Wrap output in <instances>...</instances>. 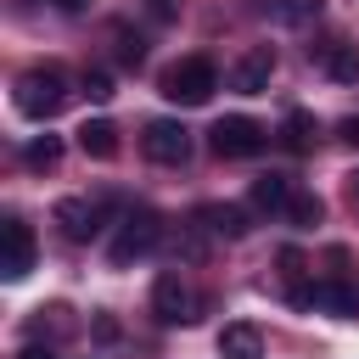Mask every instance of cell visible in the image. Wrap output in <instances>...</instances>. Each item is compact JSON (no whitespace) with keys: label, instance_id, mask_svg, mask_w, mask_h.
<instances>
[{"label":"cell","instance_id":"obj_7","mask_svg":"<svg viewBox=\"0 0 359 359\" xmlns=\"http://www.w3.org/2000/svg\"><path fill=\"white\" fill-rule=\"evenodd\" d=\"M191 309H196V303H191V286H185V280H180L174 269L151 280V314H157L163 325H180V320H196Z\"/></svg>","mask_w":359,"mask_h":359},{"label":"cell","instance_id":"obj_8","mask_svg":"<svg viewBox=\"0 0 359 359\" xmlns=\"http://www.w3.org/2000/svg\"><path fill=\"white\" fill-rule=\"evenodd\" d=\"M56 224H62V236H67V241H90V236L101 230V202L67 196V202H56Z\"/></svg>","mask_w":359,"mask_h":359},{"label":"cell","instance_id":"obj_4","mask_svg":"<svg viewBox=\"0 0 359 359\" xmlns=\"http://www.w3.org/2000/svg\"><path fill=\"white\" fill-rule=\"evenodd\" d=\"M208 146H213L219 157H258V151H264V123L230 112V118H219V123L208 129Z\"/></svg>","mask_w":359,"mask_h":359},{"label":"cell","instance_id":"obj_10","mask_svg":"<svg viewBox=\"0 0 359 359\" xmlns=\"http://www.w3.org/2000/svg\"><path fill=\"white\" fill-rule=\"evenodd\" d=\"M314 309H331L337 320H359V292H353L342 275H331V280H314Z\"/></svg>","mask_w":359,"mask_h":359},{"label":"cell","instance_id":"obj_12","mask_svg":"<svg viewBox=\"0 0 359 359\" xmlns=\"http://www.w3.org/2000/svg\"><path fill=\"white\" fill-rule=\"evenodd\" d=\"M219 353H224V359H264V337H258V325H247V320L224 325V331H219Z\"/></svg>","mask_w":359,"mask_h":359},{"label":"cell","instance_id":"obj_22","mask_svg":"<svg viewBox=\"0 0 359 359\" xmlns=\"http://www.w3.org/2000/svg\"><path fill=\"white\" fill-rule=\"evenodd\" d=\"M95 337H101V342H118V320H112V314H95Z\"/></svg>","mask_w":359,"mask_h":359},{"label":"cell","instance_id":"obj_26","mask_svg":"<svg viewBox=\"0 0 359 359\" xmlns=\"http://www.w3.org/2000/svg\"><path fill=\"white\" fill-rule=\"evenodd\" d=\"M348 196H353V208H359V168L348 174Z\"/></svg>","mask_w":359,"mask_h":359},{"label":"cell","instance_id":"obj_5","mask_svg":"<svg viewBox=\"0 0 359 359\" xmlns=\"http://www.w3.org/2000/svg\"><path fill=\"white\" fill-rule=\"evenodd\" d=\"M140 146H146V157H151V163H185V157H191V129H185V123H174V118H151Z\"/></svg>","mask_w":359,"mask_h":359},{"label":"cell","instance_id":"obj_6","mask_svg":"<svg viewBox=\"0 0 359 359\" xmlns=\"http://www.w3.org/2000/svg\"><path fill=\"white\" fill-rule=\"evenodd\" d=\"M28 269H34V230L22 219H6V230H0V275L22 280Z\"/></svg>","mask_w":359,"mask_h":359},{"label":"cell","instance_id":"obj_13","mask_svg":"<svg viewBox=\"0 0 359 359\" xmlns=\"http://www.w3.org/2000/svg\"><path fill=\"white\" fill-rule=\"evenodd\" d=\"M196 219H202L213 236H224V241H241V236L252 230V224H247V208H230V202H219V208H202Z\"/></svg>","mask_w":359,"mask_h":359},{"label":"cell","instance_id":"obj_1","mask_svg":"<svg viewBox=\"0 0 359 359\" xmlns=\"http://www.w3.org/2000/svg\"><path fill=\"white\" fill-rule=\"evenodd\" d=\"M11 101H17V112H22V118L45 123V118H56V112H62V101H67V79H62L56 67H34V73H22V79H17Z\"/></svg>","mask_w":359,"mask_h":359},{"label":"cell","instance_id":"obj_20","mask_svg":"<svg viewBox=\"0 0 359 359\" xmlns=\"http://www.w3.org/2000/svg\"><path fill=\"white\" fill-rule=\"evenodd\" d=\"M62 314H67V309H39V320H34V337H45V331H50V337H56V331H67V320H62Z\"/></svg>","mask_w":359,"mask_h":359},{"label":"cell","instance_id":"obj_25","mask_svg":"<svg viewBox=\"0 0 359 359\" xmlns=\"http://www.w3.org/2000/svg\"><path fill=\"white\" fill-rule=\"evenodd\" d=\"M84 6H90V0H56V11H67V17H79Z\"/></svg>","mask_w":359,"mask_h":359},{"label":"cell","instance_id":"obj_15","mask_svg":"<svg viewBox=\"0 0 359 359\" xmlns=\"http://www.w3.org/2000/svg\"><path fill=\"white\" fill-rule=\"evenodd\" d=\"M320 62H325V73H331V79H342V84H353V79H359V56H353V45H342V39H331V45L320 50Z\"/></svg>","mask_w":359,"mask_h":359},{"label":"cell","instance_id":"obj_17","mask_svg":"<svg viewBox=\"0 0 359 359\" xmlns=\"http://www.w3.org/2000/svg\"><path fill=\"white\" fill-rule=\"evenodd\" d=\"M280 135H286V146H292V151H309L320 129H314V118H309V112H286V129H280Z\"/></svg>","mask_w":359,"mask_h":359},{"label":"cell","instance_id":"obj_2","mask_svg":"<svg viewBox=\"0 0 359 359\" xmlns=\"http://www.w3.org/2000/svg\"><path fill=\"white\" fill-rule=\"evenodd\" d=\"M157 241H163V219H157L151 208H129V213H123V224H118V236H112V247H107V258L123 269V264L146 258Z\"/></svg>","mask_w":359,"mask_h":359},{"label":"cell","instance_id":"obj_23","mask_svg":"<svg viewBox=\"0 0 359 359\" xmlns=\"http://www.w3.org/2000/svg\"><path fill=\"white\" fill-rule=\"evenodd\" d=\"M337 135H342L348 146H359V118H342V123H337Z\"/></svg>","mask_w":359,"mask_h":359},{"label":"cell","instance_id":"obj_21","mask_svg":"<svg viewBox=\"0 0 359 359\" xmlns=\"http://www.w3.org/2000/svg\"><path fill=\"white\" fill-rule=\"evenodd\" d=\"M84 90H90V101H112V79H107V73H90Z\"/></svg>","mask_w":359,"mask_h":359},{"label":"cell","instance_id":"obj_24","mask_svg":"<svg viewBox=\"0 0 359 359\" xmlns=\"http://www.w3.org/2000/svg\"><path fill=\"white\" fill-rule=\"evenodd\" d=\"M17 359H56V353H50V348H45V342H28V348H22V353H17Z\"/></svg>","mask_w":359,"mask_h":359},{"label":"cell","instance_id":"obj_14","mask_svg":"<svg viewBox=\"0 0 359 359\" xmlns=\"http://www.w3.org/2000/svg\"><path fill=\"white\" fill-rule=\"evenodd\" d=\"M79 146H84V157H112L118 151V129L107 118H84L79 123Z\"/></svg>","mask_w":359,"mask_h":359},{"label":"cell","instance_id":"obj_18","mask_svg":"<svg viewBox=\"0 0 359 359\" xmlns=\"http://www.w3.org/2000/svg\"><path fill=\"white\" fill-rule=\"evenodd\" d=\"M286 213H292V224H297V230H314V224H320V213H325V208H320V196H309V191H297V196H292V208H286Z\"/></svg>","mask_w":359,"mask_h":359},{"label":"cell","instance_id":"obj_16","mask_svg":"<svg viewBox=\"0 0 359 359\" xmlns=\"http://www.w3.org/2000/svg\"><path fill=\"white\" fill-rule=\"evenodd\" d=\"M22 163H28V168H56V163H62V140H56V135H34V140L22 146Z\"/></svg>","mask_w":359,"mask_h":359},{"label":"cell","instance_id":"obj_3","mask_svg":"<svg viewBox=\"0 0 359 359\" xmlns=\"http://www.w3.org/2000/svg\"><path fill=\"white\" fill-rule=\"evenodd\" d=\"M213 90H219V73H213L208 56H185V62H174V67L163 73V95L180 101V107H202Z\"/></svg>","mask_w":359,"mask_h":359},{"label":"cell","instance_id":"obj_11","mask_svg":"<svg viewBox=\"0 0 359 359\" xmlns=\"http://www.w3.org/2000/svg\"><path fill=\"white\" fill-rule=\"evenodd\" d=\"M292 196H297V191H292L286 174H258V180H252V208H258V213H286Z\"/></svg>","mask_w":359,"mask_h":359},{"label":"cell","instance_id":"obj_9","mask_svg":"<svg viewBox=\"0 0 359 359\" xmlns=\"http://www.w3.org/2000/svg\"><path fill=\"white\" fill-rule=\"evenodd\" d=\"M269 73H275V50L269 45H252L241 62H236V73H230V84L241 90V95H258L264 84H269Z\"/></svg>","mask_w":359,"mask_h":359},{"label":"cell","instance_id":"obj_19","mask_svg":"<svg viewBox=\"0 0 359 359\" xmlns=\"http://www.w3.org/2000/svg\"><path fill=\"white\" fill-rule=\"evenodd\" d=\"M118 62H123V67H140V62H146V39L129 34V28H118Z\"/></svg>","mask_w":359,"mask_h":359}]
</instances>
